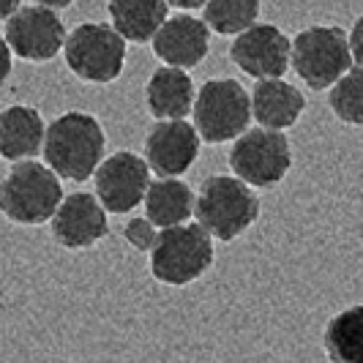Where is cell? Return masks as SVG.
Returning a JSON list of instances; mask_svg holds the SVG:
<instances>
[{
  "label": "cell",
  "instance_id": "4fadbf2b",
  "mask_svg": "<svg viewBox=\"0 0 363 363\" xmlns=\"http://www.w3.org/2000/svg\"><path fill=\"white\" fill-rule=\"evenodd\" d=\"M50 224H52L55 243L69 252L93 249L109 233L107 208L99 202L96 194H88V191L66 194V200L57 208Z\"/></svg>",
  "mask_w": 363,
  "mask_h": 363
},
{
  "label": "cell",
  "instance_id": "8992f818",
  "mask_svg": "<svg viewBox=\"0 0 363 363\" xmlns=\"http://www.w3.org/2000/svg\"><path fill=\"white\" fill-rule=\"evenodd\" d=\"M194 126L200 131L202 143H230L249 131L255 118L252 109V93L246 91L233 77L208 79L202 82L194 101Z\"/></svg>",
  "mask_w": 363,
  "mask_h": 363
},
{
  "label": "cell",
  "instance_id": "ba28073f",
  "mask_svg": "<svg viewBox=\"0 0 363 363\" xmlns=\"http://www.w3.org/2000/svg\"><path fill=\"white\" fill-rule=\"evenodd\" d=\"M230 169L235 178L255 189H273L287 178L292 167V147L284 131L249 128L230 147Z\"/></svg>",
  "mask_w": 363,
  "mask_h": 363
},
{
  "label": "cell",
  "instance_id": "7c38bea8",
  "mask_svg": "<svg viewBox=\"0 0 363 363\" xmlns=\"http://www.w3.org/2000/svg\"><path fill=\"white\" fill-rule=\"evenodd\" d=\"M202 137L189 121H156L145 134V162L159 178H181L200 159Z\"/></svg>",
  "mask_w": 363,
  "mask_h": 363
},
{
  "label": "cell",
  "instance_id": "d4e9b609",
  "mask_svg": "<svg viewBox=\"0 0 363 363\" xmlns=\"http://www.w3.org/2000/svg\"><path fill=\"white\" fill-rule=\"evenodd\" d=\"M172 9H181V11H194V9H205L208 0H167Z\"/></svg>",
  "mask_w": 363,
  "mask_h": 363
},
{
  "label": "cell",
  "instance_id": "52a82bcc",
  "mask_svg": "<svg viewBox=\"0 0 363 363\" xmlns=\"http://www.w3.org/2000/svg\"><path fill=\"white\" fill-rule=\"evenodd\" d=\"M66 66L74 77L93 85L115 82L126 66V38L107 22H82L66 38Z\"/></svg>",
  "mask_w": 363,
  "mask_h": 363
},
{
  "label": "cell",
  "instance_id": "2e32d148",
  "mask_svg": "<svg viewBox=\"0 0 363 363\" xmlns=\"http://www.w3.org/2000/svg\"><path fill=\"white\" fill-rule=\"evenodd\" d=\"M194 82L189 72L162 66L150 74L145 85V107L156 121H186L189 112H194Z\"/></svg>",
  "mask_w": 363,
  "mask_h": 363
},
{
  "label": "cell",
  "instance_id": "7a4b0ae2",
  "mask_svg": "<svg viewBox=\"0 0 363 363\" xmlns=\"http://www.w3.org/2000/svg\"><path fill=\"white\" fill-rule=\"evenodd\" d=\"M66 194L60 186V175L50 164L17 162L3 178L0 186V208L9 221L22 227H38L52 221Z\"/></svg>",
  "mask_w": 363,
  "mask_h": 363
},
{
  "label": "cell",
  "instance_id": "484cf974",
  "mask_svg": "<svg viewBox=\"0 0 363 363\" xmlns=\"http://www.w3.org/2000/svg\"><path fill=\"white\" fill-rule=\"evenodd\" d=\"M36 6H47V9H52V11H57V9H69L74 0H33Z\"/></svg>",
  "mask_w": 363,
  "mask_h": 363
},
{
  "label": "cell",
  "instance_id": "5b68a950",
  "mask_svg": "<svg viewBox=\"0 0 363 363\" xmlns=\"http://www.w3.org/2000/svg\"><path fill=\"white\" fill-rule=\"evenodd\" d=\"M352 63L350 36L339 25H311L292 38V69L311 91L333 88Z\"/></svg>",
  "mask_w": 363,
  "mask_h": 363
},
{
  "label": "cell",
  "instance_id": "8fae6325",
  "mask_svg": "<svg viewBox=\"0 0 363 363\" xmlns=\"http://www.w3.org/2000/svg\"><path fill=\"white\" fill-rule=\"evenodd\" d=\"M230 60L252 79H281L292 66V38L271 22H257L230 44Z\"/></svg>",
  "mask_w": 363,
  "mask_h": 363
},
{
  "label": "cell",
  "instance_id": "5bb4252c",
  "mask_svg": "<svg viewBox=\"0 0 363 363\" xmlns=\"http://www.w3.org/2000/svg\"><path fill=\"white\" fill-rule=\"evenodd\" d=\"M211 28L205 19H197L191 14H175L164 22V28L156 33L153 55L162 60L164 66L172 69H194L211 52Z\"/></svg>",
  "mask_w": 363,
  "mask_h": 363
},
{
  "label": "cell",
  "instance_id": "e0dca14e",
  "mask_svg": "<svg viewBox=\"0 0 363 363\" xmlns=\"http://www.w3.org/2000/svg\"><path fill=\"white\" fill-rule=\"evenodd\" d=\"M252 109L262 128L287 131L301 121L306 99L287 79H259L252 91Z\"/></svg>",
  "mask_w": 363,
  "mask_h": 363
},
{
  "label": "cell",
  "instance_id": "30bf717a",
  "mask_svg": "<svg viewBox=\"0 0 363 363\" xmlns=\"http://www.w3.org/2000/svg\"><path fill=\"white\" fill-rule=\"evenodd\" d=\"M150 183V164L145 162V156H137L131 150H115L96 169L93 194L107 208V213L123 216L145 202Z\"/></svg>",
  "mask_w": 363,
  "mask_h": 363
},
{
  "label": "cell",
  "instance_id": "cb8c5ba5",
  "mask_svg": "<svg viewBox=\"0 0 363 363\" xmlns=\"http://www.w3.org/2000/svg\"><path fill=\"white\" fill-rule=\"evenodd\" d=\"M350 50H352L355 63L363 66V14L355 19V25H352V30H350Z\"/></svg>",
  "mask_w": 363,
  "mask_h": 363
},
{
  "label": "cell",
  "instance_id": "277c9868",
  "mask_svg": "<svg viewBox=\"0 0 363 363\" xmlns=\"http://www.w3.org/2000/svg\"><path fill=\"white\" fill-rule=\"evenodd\" d=\"M211 265L213 238L197 221L162 230L147 262L150 276L167 287H186L211 271Z\"/></svg>",
  "mask_w": 363,
  "mask_h": 363
},
{
  "label": "cell",
  "instance_id": "6da1fadb",
  "mask_svg": "<svg viewBox=\"0 0 363 363\" xmlns=\"http://www.w3.org/2000/svg\"><path fill=\"white\" fill-rule=\"evenodd\" d=\"M107 137L99 118L91 112H63L47 126L44 143V164H50L55 172L66 181L82 183L104 162Z\"/></svg>",
  "mask_w": 363,
  "mask_h": 363
},
{
  "label": "cell",
  "instance_id": "9a60e30c",
  "mask_svg": "<svg viewBox=\"0 0 363 363\" xmlns=\"http://www.w3.org/2000/svg\"><path fill=\"white\" fill-rule=\"evenodd\" d=\"M47 126L36 107L11 104L0 112V156L6 162H30L44 153Z\"/></svg>",
  "mask_w": 363,
  "mask_h": 363
},
{
  "label": "cell",
  "instance_id": "7402d4cb",
  "mask_svg": "<svg viewBox=\"0 0 363 363\" xmlns=\"http://www.w3.org/2000/svg\"><path fill=\"white\" fill-rule=\"evenodd\" d=\"M330 112L347 126H363V66H352L350 72L328 93Z\"/></svg>",
  "mask_w": 363,
  "mask_h": 363
},
{
  "label": "cell",
  "instance_id": "ffe728a7",
  "mask_svg": "<svg viewBox=\"0 0 363 363\" xmlns=\"http://www.w3.org/2000/svg\"><path fill=\"white\" fill-rule=\"evenodd\" d=\"M323 350L330 363H363V303L347 306L328 320Z\"/></svg>",
  "mask_w": 363,
  "mask_h": 363
},
{
  "label": "cell",
  "instance_id": "ac0fdd59",
  "mask_svg": "<svg viewBox=\"0 0 363 363\" xmlns=\"http://www.w3.org/2000/svg\"><path fill=\"white\" fill-rule=\"evenodd\" d=\"M167 0H109L107 11L112 28L131 44H147L169 19Z\"/></svg>",
  "mask_w": 363,
  "mask_h": 363
},
{
  "label": "cell",
  "instance_id": "3957f363",
  "mask_svg": "<svg viewBox=\"0 0 363 363\" xmlns=\"http://www.w3.org/2000/svg\"><path fill=\"white\" fill-rule=\"evenodd\" d=\"M259 216V197L249 183L235 175H211L197 191L194 218L202 224L211 238L230 243L240 238Z\"/></svg>",
  "mask_w": 363,
  "mask_h": 363
},
{
  "label": "cell",
  "instance_id": "44dd1931",
  "mask_svg": "<svg viewBox=\"0 0 363 363\" xmlns=\"http://www.w3.org/2000/svg\"><path fill=\"white\" fill-rule=\"evenodd\" d=\"M262 0H208L202 9V19L218 36H240L255 28L259 19Z\"/></svg>",
  "mask_w": 363,
  "mask_h": 363
},
{
  "label": "cell",
  "instance_id": "9c48e42d",
  "mask_svg": "<svg viewBox=\"0 0 363 363\" xmlns=\"http://www.w3.org/2000/svg\"><path fill=\"white\" fill-rule=\"evenodd\" d=\"M66 25L47 6H22L6 19L3 41L14 57L28 63H47L66 50Z\"/></svg>",
  "mask_w": 363,
  "mask_h": 363
},
{
  "label": "cell",
  "instance_id": "d6986e66",
  "mask_svg": "<svg viewBox=\"0 0 363 363\" xmlns=\"http://www.w3.org/2000/svg\"><path fill=\"white\" fill-rule=\"evenodd\" d=\"M197 211V194L191 186L181 178H159L150 183V191L145 197V216L159 227H181L189 224V218Z\"/></svg>",
  "mask_w": 363,
  "mask_h": 363
},
{
  "label": "cell",
  "instance_id": "603a6c76",
  "mask_svg": "<svg viewBox=\"0 0 363 363\" xmlns=\"http://www.w3.org/2000/svg\"><path fill=\"white\" fill-rule=\"evenodd\" d=\"M123 240L137 252H153V246L159 240V227L147 216L128 218L126 227H123Z\"/></svg>",
  "mask_w": 363,
  "mask_h": 363
},
{
  "label": "cell",
  "instance_id": "4316f807",
  "mask_svg": "<svg viewBox=\"0 0 363 363\" xmlns=\"http://www.w3.org/2000/svg\"><path fill=\"white\" fill-rule=\"evenodd\" d=\"M22 9V0H3V17L9 19L11 14H17Z\"/></svg>",
  "mask_w": 363,
  "mask_h": 363
}]
</instances>
